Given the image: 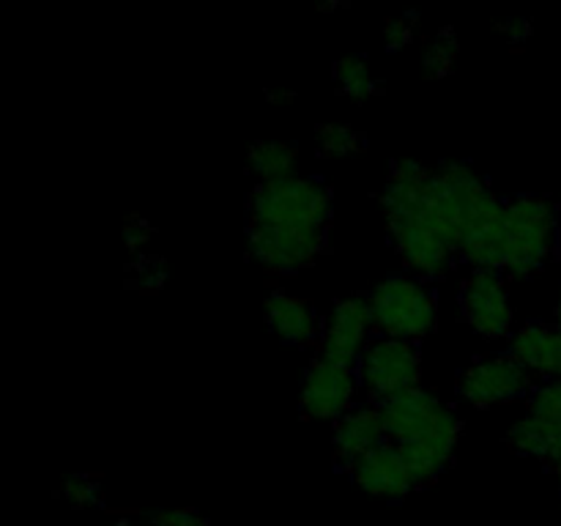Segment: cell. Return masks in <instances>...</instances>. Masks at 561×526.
<instances>
[{
  "mask_svg": "<svg viewBox=\"0 0 561 526\" xmlns=\"http://www.w3.org/2000/svg\"><path fill=\"white\" fill-rule=\"evenodd\" d=\"M381 206L389 239L403 266L414 272L416 279H442L458 252L433 203V170L414 159L392 162Z\"/></svg>",
  "mask_w": 561,
  "mask_h": 526,
  "instance_id": "1",
  "label": "cell"
},
{
  "mask_svg": "<svg viewBox=\"0 0 561 526\" xmlns=\"http://www.w3.org/2000/svg\"><path fill=\"white\" fill-rule=\"evenodd\" d=\"M433 203L455 252L474 268L502 272V225L507 203L466 162L433 170Z\"/></svg>",
  "mask_w": 561,
  "mask_h": 526,
  "instance_id": "2",
  "label": "cell"
},
{
  "mask_svg": "<svg viewBox=\"0 0 561 526\" xmlns=\"http://www.w3.org/2000/svg\"><path fill=\"white\" fill-rule=\"evenodd\" d=\"M381 409L387 438L400 449L414 485H431L453 460L463 422L447 403L416 387L376 403Z\"/></svg>",
  "mask_w": 561,
  "mask_h": 526,
  "instance_id": "3",
  "label": "cell"
},
{
  "mask_svg": "<svg viewBox=\"0 0 561 526\" xmlns=\"http://www.w3.org/2000/svg\"><path fill=\"white\" fill-rule=\"evenodd\" d=\"M247 225L329 236L332 190L323 181L307 175L263 181L252 190L247 203Z\"/></svg>",
  "mask_w": 561,
  "mask_h": 526,
  "instance_id": "4",
  "label": "cell"
},
{
  "mask_svg": "<svg viewBox=\"0 0 561 526\" xmlns=\"http://www.w3.org/2000/svg\"><path fill=\"white\" fill-rule=\"evenodd\" d=\"M559 250V211L546 195H515L504 206L502 272L531 277L553 261Z\"/></svg>",
  "mask_w": 561,
  "mask_h": 526,
  "instance_id": "5",
  "label": "cell"
},
{
  "mask_svg": "<svg viewBox=\"0 0 561 526\" xmlns=\"http://www.w3.org/2000/svg\"><path fill=\"white\" fill-rule=\"evenodd\" d=\"M376 332L383 338L420 343L436 329L438 301L422 279L394 274L378 283L370 294Z\"/></svg>",
  "mask_w": 561,
  "mask_h": 526,
  "instance_id": "6",
  "label": "cell"
},
{
  "mask_svg": "<svg viewBox=\"0 0 561 526\" xmlns=\"http://www.w3.org/2000/svg\"><path fill=\"white\" fill-rule=\"evenodd\" d=\"M356 376H359L367 395L381 403V400L420 387L422 354L416 343L378 334L362 354L359 365H356Z\"/></svg>",
  "mask_w": 561,
  "mask_h": 526,
  "instance_id": "7",
  "label": "cell"
},
{
  "mask_svg": "<svg viewBox=\"0 0 561 526\" xmlns=\"http://www.w3.org/2000/svg\"><path fill=\"white\" fill-rule=\"evenodd\" d=\"M460 312L463 321L482 338H507L515 321L507 274L499 268H474V274L466 277L460 288Z\"/></svg>",
  "mask_w": 561,
  "mask_h": 526,
  "instance_id": "8",
  "label": "cell"
},
{
  "mask_svg": "<svg viewBox=\"0 0 561 526\" xmlns=\"http://www.w3.org/2000/svg\"><path fill=\"white\" fill-rule=\"evenodd\" d=\"M531 373L510 354L482 356L471 362L458 378V395L474 409H493V405L513 403V400L531 395Z\"/></svg>",
  "mask_w": 561,
  "mask_h": 526,
  "instance_id": "9",
  "label": "cell"
},
{
  "mask_svg": "<svg viewBox=\"0 0 561 526\" xmlns=\"http://www.w3.org/2000/svg\"><path fill=\"white\" fill-rule=\"evenodd\" d=\"M356 367L337 365L323 356L310 362L301 381L299 409L305 420L337 422L354 409Z\"/></svg>",
  "mask_w": 561,
  "mask_h": 526,
  "instance_id": "10",
  "label": "cell"
},
{
  "mask_svg": "<svg viewBox=\"0 0 561 526\" xmlns=\"http://www.w3.org/2000/svg\"><path fill=\"white\" fill-rule=\"evenodd\" d=\"M376 321H373L370 296H345L334 305L332 316L323 323L321 356L337 365L356 367L370 345Z\"/></svg>",
  "mask_w": 561,
  "mask_h": 526,
  "instance_id": "11",
  "label": "cell"
},
{
  "mask_svg": "<svg viewBox=\"0 0 561 526\" xmlns=\"http://www.w3.org/2000/svg\"><path fill=\"white\" fill-rule=\"evenodd\" d=\"M247 247L252 258L279 274H296L312 266L327 252L329 236L321 233H294V230L257 228L247 225Z\"/></svg>",
  "mask_w": 561,
  "mask_h": 526,
  "instance_id": "12",
  "label": "cell"
},
{
  "mask_svg": "<svg viewBox=\"0 0 561 526\" xmlns=\"http://www.w3.org/2000/svg\"><path fill=\"white\" fill-rule=\"evenodd\" d=\"M348 474L362 491L370 493V496L387 499V502H400L416 488L403 455L392 442H383L381 447L356 460Z\"/></svg>",
  "mask_w": 561,
  "mask_h": 526,
  "instance_id": "13",
  "label": "cell"
},
{
  "mask_svg": "<svg viewBox=\"0 0 561 526\" xmlns=\"http://www.w3.org/2000/svg\"><path fill=\"white\" fill-rule=\"evenodd\" d=\"M383 442H389V438L378 405H354L348 414L334 422V460L345 469H351L356 460L381 447Z\"/></svg>",
  "mask_w": 561,
  "mask_h": 526,
  "instance_id": "14",
  "label": "cell"
},
{
  "mask_svg": "<svg viewBox=\"0 0 561 526\" xmlns=\"http://www.w3.org/2000/svg\"><path fill=\"white\" fill-rule=\"evenodd\" d=\"M510 356L526 367L531 376L546 381L561 378V329L557 323L529 321L510 338Z\"/></svg>",
  "mask_w": 561,
  "mask_h": 526,
  "instance_id": "15",
  "label": "cell"
},
{
  "mask_svg": "<svg viewBox=\"0 0 561 526\" xmlns=\"http://www.w3.org/2000/svg\"><path fill=\"white\" fill-rule=\"evenodd\" d=\"M266 323L277 340L285 345H312L323 338L321 318L310 301L274 290L266 299Z\"/></svg>",
  "mask_w": 561,
  "mask_h": 526,
  "instance_id": "16",
  "label": "cell"
},
{
  "mask_svg": "<svg viewBox=\"0 0 561 526\" xmlns=\"http://www.w3.org/2000/svg\"><path fill=\"white\" fill-rule=\"evenodd\" d=\"M296 162H299V148L294 142L257 140L247 148V168L261 179V184L296 175Z\"/></svg>",
  "mask_w": 561,
  "mask_h": 526,
  "instance_id": "17",
  "label": "cell"
},
{
  "mask_svg": "<svg viewBox=\"0 0 561 526\" xmlns=\"http://www.w3.org/2000/svg\"><path fill=\"white\" fill-rule=\"evenodd\" d=\"M507 444L518 455H526V458H537L551 464L553 455H557L561 444V431L551 427L548 422L537 420V416H524V420L515 422L507 431Z\"/></svg>",
  "mask_w": 561,
  "mask_h": 526,
  "instance_id": "18",
  "label": "cell"
},
{
  "mask_svg": "<svg viewBox=\"0 0 561 526\" xmlns=\"http://www.w3.org/2000/svg\"><path fill=\"white\" fill-rule=\"evenodd\" d=\"M332 75L334 82H337V91L343 96L356 99V102H365V99L376 96L381 91V82L373 77L365 55H345V58H340L334 64Z\"/></svg>",
  "mask_w": 561,
  "mask_h": 526,
  "instance_id": "19",
  "label": "cell"
},
{
  "mask_svg": "<svg viewBox=\"0 0 561 526\" xmlns=\"http://www.w3.org/2000/svg\"><path fill=\"white\" fill-rule=\"evenodd\" d=\"M458 53L460 42L455 36V31L453 27H442L425 47V55H422V75L427 80H444V77H449L455 69V60H458Z\"/></svg>",
  "mask_w": 561,
  "mask_h": 526,
  "instance_id": "20",
  "label": "cell"
},
{
  "mask_svg": "<svg viewBox=\"0 0 561 526\" xmlns=\"http://www.w3.org/2000/svg\"><path fill=\"white\" fill-rule=\"evenodd\" d=\"M316 142L321 157L329 159L354 157V153H359L365 148V140H362L359 132H354L345 124H318Z\"/></svg>",
  "mask_w": 561,
  "mask_h": 526,
  "instance_id": "21",
  "label": "cell"
},
{
  "mask_svg": "<svg viewBox=\"0 0 561 526\" xmlns=\"http://www.w3.org/2000/svg\"><path fill=\"white\" fill-rule=\"evenodd\" d=\"M529 414L561 431V378H551L531 389Z\"/></svg>",
  "mask_w": 561,
  "mask_h": 526,
  "instance_id": "22",
  "label": "cell"
},
{
  "mask_svg": "<svg viewBox=\"0 0 561 526\" xmlns=\"http://www.w3.org/2000/svg\"><path fill=\"white\" fill-rule=\"evenodd\" d=\"M168 283V268H164L162 258H140V261L131 263L129 274V288L146 290V294H157Z\"/></svg>",
  "mask_w": 561,
  "mask_h": 526,
  "instance_id": "23",
  "label": "cell"
},
{
  "mask_svg": "<svg viewBox=\"0 0 561 526\" xmlns=\"http://www.w3.org/2000/svg\"><path fill=\"white\" fill-rule=\"evenodd\" d=\"M60 496L75 504V507H99L102 504V488L93 477L71 474L64 477V482H60Z\"/></svg>",
  "mask_w": 561,
  "mask_h": 526,
  "instance_id": "24",
  "label": "cell"
},
{
  "mask_svg": "<svg viewBox=\"0 0 561 526\" xmlns=\"http://www.w3.org/2000/svg\"><path fill=\"white\" fill-rule=\"evenodd\" d=\"M416 20H420V14H414V11L403 16H389L387 25H383V42H387L389 53H400L414 42Z\"/></svg>",
  "mask_w": 561,
  "mask_h": 526,
  "instance_id": "25",
  "label": "cell"
},
{
  "mask_svg": "<svg viewBox=\"0 0 561 526\" xmlns=\"http://www.w3.org/2000/svg\"><path fill=\"white\" fill-rule=\"evenodd\" d=\"M151 526H211V521L203 518L197 510H157L148 515Z\"/></svg>",
  "mask_w": 561,
  "mask_h": 526,
  "instance_id": "26",
  "label": "cell"
},
{
  "mask_svg": "<svg viewBox=\"0 0 561 526\" xmlns=\"http://www.w3.org/2000/svg\"><path fill=\"white\" fill-rule=\"evenodd\" d=\"M151 236H153V228L148 225V219H142L140 214H131V217H126L124 239H126V247H129L131 252H137L140 247H146L148 241H151Z\"/></svg>",
  "mask_w": 561,
  "mask_h": 526,
  "instance_id": "27",
  "label": "cell"
},
{
  "mask_svg": "<svg viewBox=\"0 0 561 526\" xmlns=\"http://www.w3.org/2000/svg\"><path fill=\"white\" fill-rule=\"evenodd\" d=\"M493 27H496V31L502 33L510 44H524L526 38L531 36V20H526V16H510V20H499Z\"/></svg>",
  "mask_w": 561,
  "mask_h": 526,
  "instance_id": "28",
  "label": "cell"
},
{
  "mask_svg": "<svg viewBox=\"0 0 561 526\" xmlns=\"http://www.w3.org/2000/svg\"><path fill=\"white\" fill-rule=\"evenodd\" d=\"M268 104H294L296 102V91L290 88H274V91L266 93Z\"/></svg>",
  "mask_w": 561,
  "mask_h": 526,
  "instance_id": "29",
  "label": "cell"
},
{
  "mask_svg": "<svg viewBox=\"0 0 561 526\" xmlns=\"http://www.w3.org/2000/svg\"><path fill=\"white\" fill-rule=\"evenodd\" d=\"M551 466H553V471H557V480H559V488H561V444H559V449H557V455H553V460H551Z\"/></svg>",
  "mask_w": 561,
  "mask_h": 526,
  "instance_id": "30",
  "label": "cell"
},
{
  "mask_svg": "<svg viewBox=\"0 0 561 526\" xmlns=\"http://www.w3.org/2000/svg\"><path fill=\"white\" fill-rule=\"evenodd\" d=\"M345 3H321L318 5V11H323V14H327V11H337V9H343Z\"/></svg>",
  "mask_w": 561,
  "mask_h": 526,
  "instance_id": "31",
  "label": "cell"
},
{
  "mask_svg": "<svg viewBox=\"0 0 561 526\" xmlns=\"http://www.w3.org/2000/svg\"><path fill=\"white\" fill-rule=\"evenodd\" d=\"M557 327L561 329V294H559V301H557Z\"/></svg>",
  "mask_w": 561,
  "mask_h": 526,
  "instance_id": "32",
  "label": "cell"
},
{
  "mask_svg": "<svg viewBox=\"0 0 561 526\" xmlns=\"http://www.w3.org/2000/svg\"><path fill=\"white\" fill-rule=\"evenodd\" d=\"M107 526H131V521H126V518H118V521H113V524H107Z\"/></svg>",
  "mask_w": 561,
  "mask_h": 526,
  "instance_id": "33",
  "label": "cell"
}]
</instances>
